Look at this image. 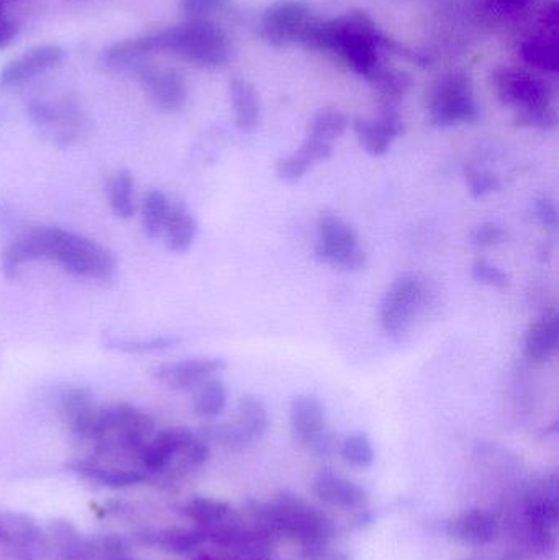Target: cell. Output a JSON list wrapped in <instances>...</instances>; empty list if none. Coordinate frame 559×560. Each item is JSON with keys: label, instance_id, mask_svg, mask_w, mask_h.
I'll list each match as a JSON object with an SVG mask.
<instances>
[{"label": "cell", "instance_id": "obj_1", "mask_svg": "<svg viewBox=\"0 0 559 560\" xmlns=\"http://www.w3.org/2000/svg\"><path fill=\"white\" fill-rule=\"evenodd\" d=\"M302 46L311 51L335 56L363 79L370 78L383 65L381 51H389L404 59L412 56V48L386 35L363 10H351L334 19L315 20Z\"/></svg>", "mask_w": 559, "mask_h": 560}, {"label": "cell", "instance_id": "obj_2", "mask_svg": "<svg viewBox=\"0 0 559 560\" xmlns=\"http://www.w3.org/2000/svg\"><path fill=\"white\" fill-rule=\"evenodd\" d=\"M51 259L78 278L108 280L114 276V255L97 242L61 229H35L3 249L0 268L9 280L19 279L25 262Z\"/></svg>", "mask_w": 559, "mask_h": 560}, {"label": "cell", "instance_id": "obj_3", "mask_svg": "<svg viewBox=\"0 0 559 560\" xmlns=\"http://www.w3.org/2000/svg\"><path fill=\"white\" fill-rule=\"evenodd\" d=\"M492 92L519 127L550 131L558 125L557 89L545 74L525 66H499L491 72Z\"/></svg>", "mask_w": 559, "mask_h": 560}, {"label": "cell", "instance_id": "obj_4", "mask_svg": "<svg viewBox=\"0 0 559 560\" xmlns=\"http://www.w3.org/2000/svg\"><path fill=\"white\" fill-rule=\"evenodd\" d=\"M154 56H171L203 71H219L232 61V38L213 20L184 19L177 25L150 32Z\"/></svg>", "mask_w": 559, "mask_h": 560}, {"label": "cell", "instance_id": "obj_5", "mask_svg": "<svg viewBox=\"0 0 559 560\" xmlns=\"http://www.w3.org/2000/svg\"><path fill=\"white\" fill-rule=\"evenodd\" d=\"M426 110L429 124L435 128L476 124L481 112L471 75L465 71H449L436 78L427 91Z\"/></svg>", "mask_w": 559, "mask_h": 560}, {"label": "cell", "instance_id": "obj_6", "mask_svg": "<svg viewBox=\"0 0 559 560\" xmlns=\"http://www.w3.org/2000/svg\"><path fill=\"white\" fill-rule=\"evenodd\" d=\"M26 114L39 135L56 147L78 143L89 128L81 105L68 94L32 98L26 102Z\"/></svg>", "mask_w": 559, "mask_h": 560}, {"label": "cell", "instance_id": "obj_7", "mask_svg": "<svg viewBox=\"0 0 559 560\" xmlns=\"http://www.w3.org/2000/svg\"><path fill=\"white\" fill-rule=\"evenodd\" d=\"M315 259L345 272L361 271L366 255L358 243V235L350 223L331 212H324L317 222Z\"/></svg>", "mask_w": 559, "mask_h": 560}, {"label": "cell", "instance_id": "obj_8", "mask_svg": "<svg viewBox=\"0 0 559 560\" xmlns=\"http://www.w3.org/2000/svg\"><path fill=\"white\" fill-rule=\"evenodd\" d=\"M427 302V285L417 276L397 279L384 293L380 306L381 326L394 341H404L414 319Z\"/></svg>", "mask_w": 559, "mask_h": 560}, {"label": "cell", "instance_id": "obj_9", "mask_svg": "<svg viewBox=\"0 0 559 560\" xmlns=\"http://www.w3.org/2000/svg\"><path fill=\"white\" fill-rule=\"evenodd\" d=\"M317 16L304 0H276L259 19V36L272 48L301 45Z\"/></svg>", "mask_w": 559, "mask_h": 560}, {"label": "cell", "instance_id": "obj_10", "mask_svg": "<svg viewBox=\"0 0 559 560\" xmlns=\"http://www.w3.org/2000/svg\"><path fill=\"white\" fill-rule=\"evenodd\" d=\"M519 58L525 68L534 69L540 74H557L558 59V2L550 0L541 7L524 38L519 42Z\"/></svg>", "mask_w": 559, "mask_h": 560}, {"label": "cell", "instance_id": "obj_11", "mask_svg": "<svg viewBox=\"0 0 559 560\" xmlns=\"http://www.w3.org/2000/svg\"><path fill=\"white\" fill-rule=\"evenodd\" d=\"M135 72L141 89L158 110L173 114L186 105L189 84L176 68L148 61L135 69Z\"/></svg>", "mask_w": 559, "mask_h": 560}, {"label": "cell", "instance_id": "obj_12", "mask_svg": "<svg viewBox=\"0 0 559 560\" xmlns=\"http://www.w3.org/2000/svg\"><path fill=\"white\" fill-rule=\"evenodd\" d=\"M65 59V49L58 45H36L10 59L0 69V91L23 88L35 79L55 71Z\"/></svg>", "mask_w": 559, "mask_h": 560}, {"label": "cell", "instance_id": "obj_13", "mask_svg": "<svg viewBox=\"0 0 559 560\" xmlns=\"http://www.w3.org/2000/svg\"><path fill=\"white\" fill-rule=\"evenodd\" d=\"M353 128L361 148L371 156L381 158L404 133V121L399 108L380 107L377 117L358 118Z\"/></svg>", "mask_w": 559, "mask_h": 560}, {"label": "cell", "instance_id": "obj_14", "mask_svg": "<svg viewBox=\"0 0 559 560\" xmlns=\"http://www.w3.org/2000/svg\"><path fill=\"white\" fill-rule=\"evenodd\" d=\"M197 438L184 428H170L151 438L140 454V464L147 472H166L177 457L187 453Z\"/></svg>", "mask_w": 559, "mask_h": 560}, {"label": "cell", "instance_id": "obj_15", "mask_svg": "<svg viewBox=\"0 0 559 560\" xmlns=\"http://www.w3.org/2000/svg\"><path fill=\"white\" fill-rule=\"evenodd\" d=\"M226 368V362L219 358H196L161 365L156 377L174 390H193L206 384L210 378Z\"/></svg>", "mask_w": 559, "mask_h": 560}, {"label": "cell", "instance_id": "obj_16", "mask_svg": "<svg viewBox=\"0 0 559 560\" xmlns=\"http://www.w3.org/2000/svg\"><path fill=\"white\" fill-rule=\"evenodd\" d=\"M98 410L88 388H71L66 392L59 405L62 423L81 440L97 441Z\"/></svg>", "mask_w": 559, "mask_h": 560}, {"label": "cell", "instance_id": "obj_17", "mask_svg": "<svg viewBox=\"0 0 559 560\" xmlns=\"http://www.w3.org/2000/svg\"><path fill=\"white\" fill-rule=\"evenodd\" d=\"M291 427L295 438L314 446L327 433V411L315 395H299L291 405Z\"/></svg>", "mask_w": 559, "mask_h": 560}, {"label": "cell", "instance_id": "obj_18", "mask_svg": "<svg viewBox=\"0 0 559 560\" xmlns=\"http://www.w3.org/2000/svg\"><path fill=\"white\" fill-rule=\"evenodd\" d=\"M559 345V316L557 312L545 313L528 326L524 339V354L535 364H545L557 354Z\"/></svg>", "mask_w": 559, "mask_h": 560}, {"label": "cell", "instance_id": "obj_19", "mask_svg": "<svg viewBox=\"0 0 559 560\" xmlns=\"http://www.w3.org/2000/svg\"><path fill=\"white\" fill-rule=\"evenodd\" d=\"M366 81L370 82L380 107L399 108L400 102L412 88L409 72L384 65H381Z\"/></svg>", "mask_w": 559, "mask_h": 560}, {"label": "cell", "instance_id": "obj_20", "mask_svg": "<svg viewBox=\"0 0 559 560\" xmlns=\"http://www.w3.org/2000/svg\"><path fill=\"white\" fill-rule=\"evenodd\" d=\"M230 102L235 114L236 127L242 131H253L261 121V105L252 82L245 78L230 79Z\"/></svg>", "mask_w": 559, "mask_h": 560}, {"label": "cell", "instance_id": "obj_21", "mask_svg": "<svg viewBox=\"0 0 559 560\" xmlns=\"http://www.w3.org/2000/svg\"><path fill=\"white\" fill-rule=\"evenodd\" d=\"M314 490L322 500L331 505L341 506V509H358L366 500V495L360 487L337 476L331 470H322L315 477Z\"/></svg>", "mask_w": 559, "mask_h": 560}, {"label": "cell", "instance_id": "obj_22", "mask_svg": "<svg viewBox=\"0 0 559 560\" xmlns=\"http://www.w3.org/2000/svg\"><path fill=\"white\" fill-rule=\"evenodd\" d=\"M196 235L197 225L193 217L180 209L171 210L170 219H167L163 232L167 249L177 253V255H184L193 248Z\"/></svg>", "mask_w": 559, "mask_h": 560}, {"label": "cell", "instance_id": "obj_23", "mask_svg": "<svg viewBox=\"0 0 559 560\" xmlns=\"http://www.w3.org/2000/svg\"><path fill=\"white\" fill-rule=\"evenodd\" d=\"M233 424L238 428L240 433L245 436L248 443L253 440H259L268 428V411H266L263 401L258 397H253V395H245V397L240 398L238 413H236V421Z\"/></svg>", "mask_w": 559, "mask_h": 560}, {"label": "cell", "instance_id": "obj_24", "mask_svg": "<svg viewBox=\"0 0 559 560\" xmlns=\"http://www.w3.org/2000/svg\"><path fill=\"white\" fill-rule=\"evenodd\" d=\"M453 535L473 546L488 545L494 539L496 525L491 516L482 512H469L453 523Z\"/></svg>", "mask_w": 559, "mask_h": 560}, {"label": "cell", "instance_id": "obj_25", "mask_svg": "<svg viewBox=\"0 0 559 560\" xmlns=\"http://www.w3.org/2000/svg\"><path fill=\"white\" fill-rule=\"evenodd\" d=\"M170 199L161 190H150L144 197L141 206V223L143 232L150 238H160L163 236L164 226L171 215Z\"/></svg>", "mask_w": 559, "mask_h": 560}, {"label": "cell", "instance_id": "obj_26", "mask_svg": "<svg viewBox=\"0 0 559 560\" xmlns=\"http://www.w3.org/2000/svg\"><path fill=\"white\" fill-rule=\"evenodd\" d=\"M229 390L220 378H210L200 385L196 398H194V411L203 420H213L219 417L226 407Z\"/></svg>", "mask_w": 559, "mask_h": 560}, {"label": "cell", "instance_id": "obj_27", "mask_svg": "<svg viewBox=\"0 0 559 560\" xmlns=\"http://www.w3.org/2000/svg\"><path fill=\"white\" fill-rule=\"evenodd\" d=\"M108 203L118 219L128 220L133 217V176L130 171H118L108 184Z\"/></svg>", "mask_w": 559, "mask_h": 560}, {"label": "cell", "instance_id": "obj_28", "mask_svg": "<svg viewBox=\"0 0 559 560\" xmlns=\"http://www.w3.org/2000/svg\"><path fill=\"white\" fill-rule=\"evenodd\" d=\"M348 120L338 108L325 107L321 108L317 114L312 117L308 124V137L318 138V140L334 143L347 130Z\"/></svg>", "mask_w": 559, "mask_h": 560}, {"label": "cell", "instance_id": "obj_29", "mask_svg": "<svg viewBox=\"0 0 559 560\" xmlns=\"http://www.w3.org/2000/svg\"><path fill=\"white\" fill-rule=\"evenodd\" d=\"M233 0H179V10L184 19L213 20L232 12Z\"/></svg>", "mask_w": 559, "mask_h": 560}, {"label": "cell", "instance_id": "obj_30", "mask_svg": "<svg viewBox=\"0 0 559 560\" xmlns=\"http://www.w3.org/2000/svg\"><path fill=\"white\" fill-rule=\"evenodd\" d=\"M179 342L176 336H158L150 339H108L107 348L115 351L127 352V354H148V352L164 351L174 348Z\"/></svg>", "mask_w": 559, "mask_h": 560}, {"label": "cell", "instance_id": "obj_31", "mask_svg": "<svg viewBox=\"0 0 559 560\" xmlns=\"http://www.w3.org/2000/svg\"><path fill=\"white\" fill-rule=\"evenodd\" d=\"M341 456L354 466L368 467L373 464L374 450L370 438L363 433L350 434L345 438L340 447Z\"/></svg>", "mask_w": 559, "mask_h": 560}, {"label": "cell", "instance_id": "obj_32", "mask_svg": "<svg viewBox=\"0 0 559 560\" xmlns=\"http://www.w3.org/2000/svg\"><path fill=\"white\" fill-rule=\"evenodd\" d=\"M465 179L468 184L469 192L476 199L489 196V194L496 192L501 187V179L498 174L491 173V171L478 170V167H466Z\"/></svg>", "mask_w": 559, "mask_h": 560}, {"label": "cell", "instance_id": "obj_33", "mask_svg": "<svg viewBox=\"0 0 559 560\" xmlns=\"http://www.w3.org/2000/svg\"><path fill=\"white\" fill-rule=\"evenodd\" d=\"M312 163H308L299 151L289 154V156L279 158L276 163V176L281 183L298 184L302 177L311 170Z\"/></svg>", "mask_w": 559, "mask_h": 560}, {"label": "cell", "instance_id": "obj_34", "mask_svg": "<svg viewBox=\"0 0 559 560\" xmlns=\"http://www.w3.org/2000/svg\"><path fill=\"white\" fill-rule=\"evenodd\" d=\"M473 279L476 282L482 283V285L498 287V289H504L511 282L509 276L501 268L491 265L486 259H478L473 265Z\"/></svg>", "mask_w": 559, "mask_h": 560}, {"label": "cell", "instance_id": "obj_35", "mask_svg": "<svg viewBox=\"0 0 559 560\" xmlns=\"http://www.w3.org/2000/svg\"><path fill=\"white\" fill-rule=\"evenodd\" d=\"M190 516L197 522L212 523L219 522L229 513V505L216 500L197 499L190 503Z\"/></svg>", "mask_w": 559, "mask_h": 560}, {"label": "cell", "instance_id": "obj_36", "mask_svg": "<svg viewBox=\"0 0 559 560\" xmlns=\"http://www.w3.org/2000/svg\"><path fill=\"white\" fill-rule=\"evenodd\" d=\"M508 240V233L496 223H482L471 233V243L478 248H492L502 245Z\"/></svg>", "mask_w": 559, "mask_h": 560}, {"label": "cell", "instance_id": "obj_37", "mask_svg": "<svg viewBox=\"0 0 559 560\" xmlns=\"http://www.w3.org/2000/svg\"><path fill=\"white\" fill-rule=\"evenodd\" d=\"M299 153L308 161V163H317V161H325L334 153V147L327 141L318 140V138L308 137L305 138L304 143L299 148Z\"/></svg>", "mask_w": 559, "mask_h": 560}, {"label": "cell", "instance_id": "obj_38", "mask_svg": "<svg viewBox=\"0 0 559 560\" xmlns=\"http://www.w3.org/2000/svg\"><path fill=\"white\" fill-rule=\"evenodd\" d=\"M535 219L541 226L548 230H555L558 226V209L554 200L548 197H541L535 202Z\"/></svg>", "mask_w": 559, "mask_h": 560}, {"label": "cell", "instance_id": "obj_39", "mask_svg": "<svg viewBox=\"0 0 559 560\" xmlns=\"http://www.w3.org/2000/svg\"><path fill=\"white\" fill-rule=\"evenodd\" d=\"M19 33L15 20L7 13V5L0 2V49L7 48Z\"/></svg>", "mask_w": 559, "mask_h": 560}, {"label": "cell", "instance_id": "obj_40", "mask_svg": "<svg viewBox=\"0 0 559 560\" xmlns=\"http://www.w3.org/2000/svg\"><path fill=\"white\" fill-rule=\"evenodd\" d=\"M0 2H2L3 5H7V3L13 2V0H0Z\"/></svg>", "mask_w": 559, "mask_h": 560}, {"label": "cell", "instance_id": "obj_41", "mask_svg": "<svg viewBox=\"0 0 559 560\" xmlns=\"http://www.w3.org/2000/svg\"><path fill=\"white\" fill-rule=\"evenodd\" d=\"M0 118H2V107H0Z\"/></svg>", "mask_w": 559, "mask_h": 560}]
</instances>
